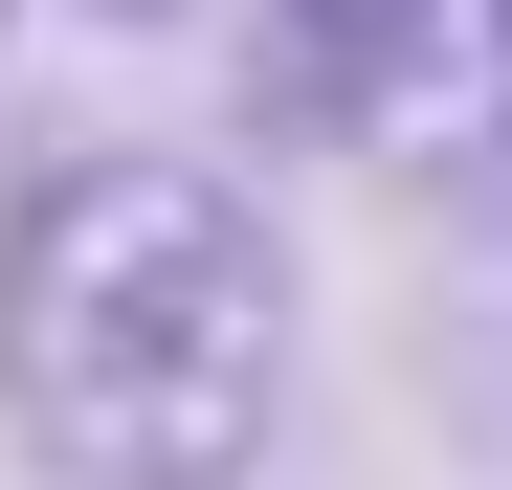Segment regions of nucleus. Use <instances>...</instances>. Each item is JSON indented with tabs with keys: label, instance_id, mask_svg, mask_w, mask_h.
Wrapping results in <instances>:
<instances>
[{
	"label": "nucleus",
	"instance_id": "1",
	"mask_svg": "<svg viewBox=\"0 0 512 490\" xmlns=\"http://www.w3.org/2000/svg\"><path fill=\"white\" fill-rule=\"evenodd\" d=\"M290 223L179 134L0 156V446L45 490H268L290 468Z\"/></svg>",
	"mask_w": 512,
	"mask_h": 490
},
{
	"label": "nucleus",
	"instance_id": "4",
	"mask_svg": "<svg viewBox=\"0 0 512 490\" xmlns=\"http://www.w3.org/2000/svg\"><path fill=\"white\" fill-rule=\"evenodd\" d=\"M67 23H179V0H67Z\"/></svg>",
	"mask_w": 512,
	"mask_h": 490
},
{
	"label": "nucleus",
	"instance_id": "5",
	"mask_svg": "<svg viewBox=\"0 0 512 490\" xmlns=\"http://www.w3.org/2000/svg\"><path fill=\"white\" fill-rule=\"evenodd\" d=\"M0 45H23V0H0Z\"/></svg>",
	"mask_w": 512,
	"mask_h": 490
},
{
	"label": "nucleus",
	"instance_id": "2",
	"mask_svg": "<svg viewBox=\"0 0 512 490\" xmlns=\"http://www.w3.org/2000/svg\"><path fill=\"white\" fill-rule=\"evenodd\" d=\"M423 45H446V0H245V134L357 156L423 112Z\"/></svg>",
	"mask_w": 512,
	"mask_h": 490
},
{
	"label": "nucleus",
	"instance_id": "3",
	"mask_svg": "<svg viewBox=\"0 0 512 490\" xmlns=\"http://www.w3.org/2000/svg\"><path fill=\"white\" fill-rule=\"evenodd\" d=\"M401 179H423L446 245H512V0H446L423 112H401Z\"/></svg>",
	"mask_w": 512,
	"mask_h": 490
}]
</instances>
